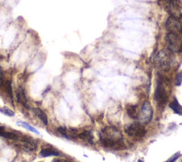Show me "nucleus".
<instances>
[{
  "label": "nucleus",
  "mask_w": 182,
  "mask_h": 162,
  "mask_svg": "<svg viewBox=\"0 0 182 162\" xmlns=\"http://www.w3.org/2000/svg\"><path fill=\"white\" fill-rule=\"evenodd\" d=\"M163 1L165 2V3H169V2H175V1H176V0H163Z\"/></svg>",
  "instance_id": "25"
},
{
  "label": "nucleus",
  "mask_w": 182,
  "mask_h": 162,
  "mask_svg": "<svg viewBox=\"0 0 182 162\" xmlns=\"http://www.w3.org/2000/svg\"><path fill=\"white\" fill-rule=\"evenodd\" d=\"M169 107L174 111V113L179 115H182V106L179 104L176 97H174L173 101L169 104Z\"/></svg>",
  "instance_id": "13"
},
{
  "label": "nucleus",
  "mask_w": 182,
  "mask_h": 162,
  "mask_svg": "<svg viewBox=\"0 0 182 162\" xmlns=\"http://www.w3.org/2000/svg\"><path fill=\"white\" fill-rule=\"evenodd\" d=\"M54 162H72V161H70L63 159H54Z\"/></svg>",
  "instance_id": "24"
},
{
  "label": "nucleus",
  "mask_w": 182,
  "mask_h": 162,
  "mask_svg": "<svg viewBox=\"0 0 182 162\" xmlns=\"http://www.w3.org/2000/svg\"><path fill=\"white\" fill-rule=\"evenodd\" d=\"M16 96L19 103L21 104L24 107L28 108V99L26 97V93L21 87H19L16 92Z\"/></svg>",
  "instance_id": "9"
},
{
  "label": "nucleus",
  "mask_w": 182,
  "mask_h": 162,
  "mask_svg": "<svg viewBox=\"0 0 182 162\" xmlns=\"http://www.w3.org/2000/svg\"><path fill=\"white\" fill-rule=\"evenodd\" d=\"M0 112H2V114L5 115L6 116H9V117H13L15 115L14 111L11 110L10 109H9L6 107H4L3 108L0 109Z\"/></svg>",
  "instance_id": "19"
},
{
  "label": "nucleus",
  "mask_w": 182,
  "mask_h": 162,
  "mask_svg": "<svg viewBox=\"0 0 182 162\" xmlns=\"http://www.w3.org/2000/svg\"><path fill=\"white\" fill-rule=\"evenodd\" d=\"M181 162H182V161H181Z\"/></svg>",
  "instance_id": "27"
},
{
  "label": "nucleus",
  "mask_w": 182,
  "mask_h": 162,
  "mask_svg": "<svg viewBox=\"0 0 182 162\" xmlns=\"http://www.w3.org/2000/svg\"><path fill=\"white\" fill-rule=\"evenodd\" d=\"M166 28L169 33H174L176 34H182V24L180 19L170 16L166 20Z\"/></svg>",
  "instance_id": "7"
},
{
  "label": "nucleus",
  "mask_w": 182,
  "mask_h": 162,
  "mask_svg": "<svg viewBox=\"0 0 182 162\" xmlns=\"http://www.w3.org/2000/svg\"><path fill=\"white\" fill-rule=\"evenodd\" d=\"M180 156H181L180 152H177V153H176V154H174V155H173V156H171L169 159H167V160H166L165 162H175L177 160V159L179 158V157H180Z\"/></svg>",
  "instance_id": "22"
},
{
  "label": "nucleus",
  "mask_w": 182,
  "mask_h": 162,
  "mask_svg": "<svg viewBox=\"0 0 182 162\" xmlns=\"http://www.w3.org/2000/svg\"><path fill=\"white\" fill-rule=\"evenodd\" d=\"M153 117V110L150 103L149 101H145L142 105L140 111L137 115V120L139 122L146 125L152 120Z\"/></svg>",
  "instance_id": "5"
},
{
  "label": "nucleus",
  "mask_w": 182,
  "mask_h": 162,
  "mask_svg": "<svg viewBox=\"0 0 182 162\" xmlns=\"http://www.w3.org/2000/svg\"><path fill=\"white\" fill-rule=\"evenodd\" d=\"M5 90L7 92L9 96L10 97L11 100L13 101V92H12V84H11V81H7L5 83Z\"/></svg>",
  "instance_id": "18"
},
{
  "label": "nucleus",
  "mask_w": 182,
  "mask_h": 162,
  "mask_svg": "<svg viewBox=\"0 0 182 162\" xmlns=\"http://www.w3.org/2000/svg\"><path fill=\"white\" fill-rule=\"evenodd\" d=\"M4 81V77H3V73H2V69L0 66V86L2 85Z\"/></svg>",
  "instance_id": "23"
},
{
  "label": "nucleus",
  "mask_w": 182,
  "mask_h": 162,
  "mask_svg": "<svg viewBox=\"0 0 182 162\" xmlns=\"http://www.w3.org/2000/svg\"><path fill=\"white\" fill-rule=\"evenodd\" d=\"M100 140L105 147L115 149L125 148L123 134L115 126H106L104 128L100 134Z\"/></svg>",
  "instance_id": "1"
},
{
  "label": "nucleus",
  "mask_w": 182,
  "mask_h": 162,
  "mask_svg": "<svg viewBox=\"0 0 182 162\" xmlns=\"http://www.w3.org/2000/svg\"><path fill=\"white\" fill-rule=\"evenodd\" d=\"M164 9L168 14H170L171 17H176V18L180 19L182 17V13L181 12V9L179 7L177 2H172L169 3H165L164 4Z\"/></svg>",
  "instance_id": "8"
},
{
  "label": "nucleus",
  "mask_w": 182,
  "mask_h": 162,
  "mask_svg": "<svg viewBox=\"0 0 182 162\" xmlns=\"http://www.w3.org/2000/svg\"><path fill=\"white\" fill-rule=\"evenodd\" d=\"M125 132L129 137L135 139H142L146 134L145 126L139 122L130 123L126 125Z\"/></svg>",
  "instance_id": "3"
},
{
  "label": "nucleus",
  "mask_w": 182,
  "mask_h": 162,
  "mask_svg": "<svg viewBox=\"0 0 182 162\" xmlns=\"http://www.w3.org/2000/svg\"><path fill=\"white\" fill-rule=\"evenodd\" d=\"M182 83V70L177 73L175 78V84L177 86H180Z\"/></svg>",
  "instance_id": "21"
},
{
  "label": "nucleus",
  "mask_w": 182,
  "mask_h": 162,
  "mask_svg": "<svg viewBox=\"0 0 182 162\" xmlns=\"http://www.w3.org/2000/svg\"><path fill=\"white\" fill-rule=\"evenodd\" d=\"M17 124L18 125H20V126H23V127H24V128H26V130H28V131H30V132H34V133H36V134H40V132L36 130V128H34V126H31L30 125H28V123L24 122H22V121H20V122H17Z\"/></svg>",
  "instance_id": "17"
},
{
  "label": "nucleus",
  "mask_w": 182,
  "mask_h": 162,
  "mask_svg": "<svg viewBox=\"0 0 182 162\" xmlns=\"http://www.w3.org/2000/svg\"><path fill=\"white\" fill-rule=\"evenodd\" d=\"M172 52L167 48H164L157 54L154 58V63L159 69L166 71L169 70L172 63Z\"/></svg>",
  "instance_id": "2"
},
{
  "label": "nucleus",
  "mask_w": 182,
  "mask_h": 162,
  "mask_svg": "<svg viewBox=\"0 0 182 162\" xmlns=\"http://www.w3.org/2000/svg\"><path fill=\"white\" fill-rule=\"evenodd\" d=\"M36 143L32 140L23 141L21 144V148L25 152H34L36 149Z\"/></svg>",
  "instance_id": "10"
},
{
  "label": "nucleus",
  "mask_w": 182,
  "mask_h": 162,
  "mask_svg": "<svg viewBox=\"0 0 182 162\" xmlns=\"http://www.w3.org/2000/svg\"><path fill=\"white\" fill-rule=\"evenodd\" d=\"M0 137H2L6 139H12V140H17L19 139L18 135L13 132H6V131L4 130V129H2V127L0 128Z\"/></svg>",
  "instance_id": "16"
},
{
  "label": "nucleus",
  "mask_w": 182,
  "mask_h": 162,
  "mask_svg": "<svg viewBox=\"0 0 182 162\" xmlns=\"http://www.w3.org/2000/svg\"><path fill=\"white\" fill-rule=\"evenodd\" d=\"M137 162H144L142 160H141V159H139L138 161H137Z\"/></svg>",
  "instance_id": "26"
},
{
  "label": "nucleus",
  "mask_w": 182,
  "mask_h": 162,
  "mask_svg": "<svg viewBox=\"0 0 182 162\" xmlns=\"http://www.w3.org/2000/svg\"><path fill=\"white\" fill-rule=\"evenodd\" d=\"M33 111H34L35 115L42 122L44 125H48V117L43 110L39 108H33Z\"/></svg>",
  "instance_id": "12"
},
{
  "label": "nucleus",
  "mask_w": 182,
  "mask_h": 162,
  "mask_svg": "<svg viewBox=\"0 0 182 162\" xmlns=\"http://www.w3.org/2000/svg\"><path fill=\"white\" fill-rule=\"evenodd\" d=\"M40 154L43 157H48V156H58L59 155V152L54 149H51L49 148H45L41 149Z\"/></svg>",
  "instance_id": "15"
},
{
  "label": "nucleus",
  "mask_w": 182,
  "mask_h": 162,
  "mask_svg": "<svg viewBox=\"0 0 182 162\" xmlns=\"http://www.w3.org/2000/svg\"><path fill=\"white\" fill-rule=\"evenodd\" d=\"M154 100L159 106H164L168 100V94L161 80H159L154 92Z\"/></svg>",
  "instance_id": "6"
},
{
  "label": "nucleus",
  "mask_w": 182,
  "mask_h": 162,
  "mask_svg": "<svg viewBox=\"0 0 182 162\" xmlns=\"http://www.w3.org/2000/svg\"><path fill=\"white\" fill-rule=\"evenodd\" d=\"M165 42L166 44V48L172 54L181 51L182 41L179 34L169 33L166 36Z\"/></svg>",
  "instance_id": "4"
},
{
  "label": "nucleus",
  "mask_w": 182,
  "mask_h": 162,
  "mask_svg": "<svg viewBox=\"0 0 182 162\" xmlns=\"http://www.w3.org/2000/svg\"><path fill=\"white\" fill-rule=\"evenodd\" d=\"M78 138L82 139V140L87 141V142L91 144H93V140H94L93 139V135L90 130H85L83 132L79 133L78 134Z\"/></svg>",
  "instance_id": "11"
},
{
  "label": "nucleus",
  "mask_w": 182,
  "mask_h": 162,
  "mask_svg": "<svg viewBox=\"0 0 182 162\" xmlns=\"http://www.w3.org/2000/svg\"><path fill=\"white\" fill-rule=\"evenodd\" d=\"M137 105H127L126 106V110H127V113L129 115V117L132 119H137Z\"/></svg>",
  "instance_id": "14"
},
{
  "label": "nucleus",
  "mask_w": 182,
  "mask_h": 162,
  "mask_svg": "<svg viewBox=\"0 0 182 162\" xmlns=\"http://www.w3.org/2000/svg\"><path fill=\"white\" fill-rule=\"evenodd\" d=\"M58 132H59L62 137H63L64 138L68 139V132H67V129L65 126H59L57 129Z\"/></svg>",
  "instance_id": "20"
}]
</instances>
